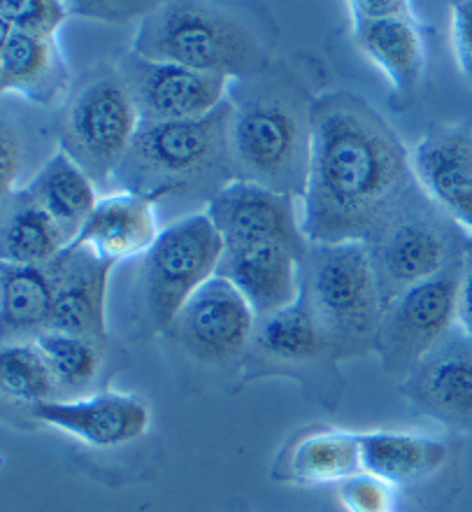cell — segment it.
I'll return each instance as SVG.
<instances>
[{
    "mask_svg": "<svg viewBox=\"0 0 472 512\" xmlns=\"http://www.w3.org/2000/svg\"><path fill=\"white\" fill-rule=\"evenodd\" d=\"M300 229L310 245L370 243L424 201L410 152L386 119L349 91L317 96Z\"/></svg>",
    "mask_w": 472,
    "mask_h": 512,
    "instance_id": "1",
    "label": "cell"
},
{
    "mask_svg": "<svg viewBox=\"0 0 472 512\" xmlns=\"http://www.w3.org/2000/svg\"><path fill=\"white\" fill-rule=\"evenodd\" d=\"M312 101L289 70L270 63L231 82V159L235 180L303 198L312 147Z\"/></svg>",
    "mask_w": 472,
    "mask_h": 512,
    "instance_id": "2",
    "label": "cell"
},
{
    "mask_svg": "<svg viewBox=\"0 0 472 512\" xmlns=\"http://www.w3.org/2000/svg\"><path fill=\"white\" fill-rule=\"evenodd\" d=\"M231 103L191 122H140L112 184L156 208L210 205L235 180L231 159Z\"/></svg>",
    "mask_w": 472,
    "mask_h": 512,
    "instance_id": "3",
    "label": "cell"
},
{
    "mask_svg": "<svg viewBox=\"0 0 472 512\" xmlns=\"http://www.w3.org/2000/svg\"><path fill=\"white\" fill-rule=\"evenodd\" d=\"M131 52L231 80L270 66L266 42L254 26L228 7L210 3L159 5L140 19Z\"/></svg>",
    "mask_w": 472,
    "mask_h": 512,
    "instance_id": "4",
    "label": "cell"
},
{
    "mask_svg": "<svg viewBox=\"0 0 472 512\" xmlns=\"http://www.w3.org/2000/svg\"><path fill=\"white\" fill-rule=\"evenodd\" d=\"M300 296L324 326L333 357L377 350L386 308L368 243L307 247L300 261Z\"/></svg>",
    "mask_w": 472,
    "mask_h": 512,
    "instance_id": "5",
    "label": "cell"
},
{
    "mask_svg": "<svg viewBox=\"0 0 472 512\" xmlns=\"http://www.w3.org/2000/svg\"><path fill=\"white\" fill-rule=\"evenodd\" d=\"M224 240L207 212L177 217L140 256L135 305L152 331H168L189 298L217 275Z\"/></svg>",
    "mask_w": 472,
    "mask_h": 512,
    "instance_id": "6",
    "label": "cell"
},
{
    "mask_svg": "<svg viewBox=\"0 0 472 512\" xmlns=\"http://www.w3.org/2000/svg\"><path fill=\"white\" fill-rule=\"evenodd\" d=\"M470 236L424 198L368 243L384 308L466 254Z\"/></svg>",
    "mask_w": 472,
    "mask_h": 512,
    "instance_id": "7",
    "label": "cell"
},
{
    "mask_svg": "<svg viewBox=\"0 0 472 512\" xmlns=\"http://www.w3.org/2000/svg\"><path fill=\"white\" fill-rule=\"evenodd\" d=\"M140 122V112L117 70L103 73L70 101L61 122L59 149L96 184H107L124 163Z\"/></svg>",
    "mask_w": 472,
    "mask_h": 512,
    "instance_id": "8",
    "label": "cell"
},
{
    "mask_svg": "<svg viewBox=\"0 0 472 512\" xmlns=\"http://www.w3.org/2000/svg\"><path fill=\"white\" fill-rule=\"evenodd\" d=\"M463 259L466 254L431 280L407 289L384 310L375 352L393 378H410L419 361L456 326Z\"/></svg>",
    "mask_w": 472,
    "mask_h": 512,
    "instance_id": "9",
    "label": "cell"
},
{
    "mask_svg": "<svg viewBox=\"0 0 472 512\" xmlns=\"http://www.w3.org/2000/svg\"><path fill=\"white\" fill-rule=\"evenodd\" d=\"M117 75L126 84L142 122H191L212 115L226 103L231 77L200 73L180 63L149 61L128 52Z\"/></svg>",
    "mask_w": 472,
    "mask_h": 512,
    "instance_id": "10",
    "label": "cell"
},
{
    "mask_svg": "<svg viewBox=\"0 0 472 512\" xmlns=\"http://www.w3.org/2000/svg\"><path fill=\"white\" fill-rule=\"evenodd\" d=\"M205 212L224 247L277 243L289 247L300 259L310 247L300 229V201L291 194L233 180L212 198Z\"/></svg>",
    "mask_w": 472,
    "mask_h": 512,
    "instance_id": "11",
    "label": "cell"
},
{
    "mask_svg": "<svg viewBox=\"0 0 472 512\" xmlns=\"http://www.w3.org/2000/svg\"><path fill=\"white\" fill-rule=\"evenodd\" d=\"M259 317L226 277L207 280L180 310L170 331L193 359L226 364L256 336Z\"/></svg>",
    "mask_w": 472,
    "mask_h": 512,
    "instance_id": "12",
    "label": "cell"
},
{
    "mask_svg": "<svg viewBox=\"0 0 472 512\" xmlns=\"http://www.w3.org/2000/svg\"><path fill=\"white\" fill-rule=\"evenodd\" d=\"M421 191L472 236V128L435 124L410 152Z\"/></svg>",
    "mask_w": 472,
    "mask_h": 512,
    "instance_id": "13",
    "label": "cell"
},
{
    "mask_svg": "<svg viewBox=\"0 0 472 512\" xmlns=\"http://www.w3.org/2000/svg\"><path fill=\"white\" fill-rule=\"evenodd\" d=\"M405 391L428 417L472 433V338L459 324L419 361Z\"/></svg>",
    "mask_w": 472,
    "mask_h": 512,
    "instance_id": "14",
    "label": "cell"
},
{
    "mask_svg": "<svg viewBox=\"0 0 472 512\" xmlns=\"http://www.w3.org/2000/svg\"><path fill=\"white\" fill-rule=\"evenodd\" d=\"M117 263L89 247L68 245L47 263L54 282V310L49 329L73 333L103 345L107 340V287Z\"/></svg>",
    "mask_w": 472,
    "mask_h": 512,
    "instance_id": "15",
    "label": "cell"
},
{
    "mask_svg": "<svg viewBox=\"0 0 472 512\" xmlns=\"http://www.w3.org/2000/svg\"><path fill=\"white\" fill-rule=\"evenodd\" d=\"M38 422L59 429L91 447H121L149 429V410L138 398L105 391L89 398H54L31 408Z\"/></svg>",
    "mask_w": 472,
    "mask_h": 512,
    "instance_id": "16",
    "label": "cell"
},
{
    "mask_svg": "<svg viewBox=\"0 0 472 512\" xmlns=\"http://www.w3.org/2000/svg\"><path fill=\"white\" fill-rule=\"evenodd\" d=\"M300 256L277 243L224 247L217 275L226 277L263 319L300 296Z\"/></svg>",
    "mask_w": 472,
    "mask_h": 512,
    "instance_id": "17",
    "label": "cell"
},
{
    "mask_svg": "<svg viewBox=\"0 0 472 512\" xmlns=\"http://www.w3.org/2000/svg\"><path fill=\"white\" fill-rule=\"evenodd\" d=\"M70 68L56 38H40L3 26L0 35V89L40 108H54L66 98Z\"/></svg>",
    "mask_w": 472,
    "mask_h": 512,
    "instance_id": "18",
    "label": "cell"
},
{
    "mask_svg": "<svg viewBox=\"0 0 472 512\" xmlns=\"http://www.w3.org/2000/svg\"><path fill=\"white\" fill-rule=\"evenodd\" d=\"M161 231L159 210L152 201L131 191H114L100 196L82 233L70 245L89 247L103 259L119 263L147 254Z\"/></svg>",
    "mask_w": 472,
    "mask_h": 512,
    "instance_id": "19",
    "label": "cell"
},
{
    "mask_svg": "<svg viewBox=\"0 0 472 512\" xmlns=\"http://www.w3.org/2000/svg\"><path fill=\"white\" fill-rule=\"evenodd\" d=\"M354 40L356 47L386 75L393 94L407 98L417 91L424 77L426 52L412 12L354 26Z\"/></svg>",
    "mask_w": 472,
    "mask_h": 512,
    "instance_id": "20",
    "label": "cell"
},
{
    "mask_svg": "<svg viewBox=\"0 0 472 512\" xmlns=\"http://www.w3.org/2000/svg\"><path fill=\"white\" fill-rule=\"evenodd\" d=\"M96 187L98 184L63 149L49 156L24 184L28 194L59 224L68 245L80 236L91 212L96 210L100 201Z\"/></svg>",
    "mask_w": 472,
    "mask_h": 512,
    "instance_id": "21",
    "label": "cell"
},
{
    "mask_svg": "<svg viewBox=\"0 0 472 512\" xmlns=\"http://www.w3.org/2000/svg\"><path fill=\"white\" fill-rule=\"evenodd\" d=\"M54 310V282L47 266L0 268V324L5 343H31L49 329Z\"/></svg>",
    "mask_w": 472,
    "mask_h": 512,
    "instance_id": "22",
    "label": "cell"
},
{
    "mask_svg": "<svg viewBox=\"0 0 472 512\" xmlns=\"http://www.w3.org/2000/svg\"><path fill=\"white\" fill-rule=\"evenodd\" d=\"M361 457L363 473L396 487L440 471L447 461V445L440 438L417 433L373 431L361 433Z\"/></svg>",
    "mask_w": 472,
    "mask_h": 512,
    "instance_id": "23",
    "label": "cell"
},
{
    "mask_svg": "<svg viewBox=\"0 0 472 512\" xmlns=\"http://www.w3.org/2000/svg\"><path fill=\"white\" fill-rule=\"evenodd\" d=\"M68 247L59 224L21 187L3 196V236L0 256L14 266H47Z\"/></svg>",
    "mask_w": 472,
    "mask_h": 512,
    "instance_id": "24",
    "label": "cell"
},
{
    "mask_svg": "<svg viewBox=\"0 0 472 512\" xmlns=\"http://www.w3.org/2000/svg\"><path fill=\"white\" fill-rule=\"evenodd\" d=\"M363 473L361 433L324 431L300 440L289 452L280 480L298 485H324L345 482Z\"/></svg>",
    "mask_w": 472,
    "mask_h": 512,
    "instance_id": "25",
    "label": "cell"
},
{
    "mask_svg": "<svg viewBox=\"0 0 472 512\" xmlns=\"http://www.w3.org/2000/svg\"><path fill=\"white\" fill-rule=\"evenodd\" d=\"M256 345L270 357L286 361H312L333 357L331 340L303 296L256 324Z\"/></svg>",
    "mask_w": 472,
    "mask_h": 512,
    "instance_id": "26",
    "label": "cell"
},
{
    "mask_svg": "<svg viewBox=\"0 0 472 512\" xmlns=\"http://www.w3.org/2000/svg\"><path fill=\"white\" fill-rule=\"evenodd\" d=\"M33 343L45 357L63 401L87 391L103 368V345L96 340L47 329Z\"/></svg>",
    "mask_w": 472,
    "mask_h": 512,
    "instance_id": "27",
    "label": "cell"
},
{
    "mask_svg": "<svg viewBox=\"0 0 472 512\" xmlns=\"http://www.w3.org/2000/svg\"><path fill=\"white\" fill-rule=\"evenodd\" d=\"M0 387L14 403L35 405L54 401L59 396L54 375L45 357L33 343H5L0 352Z\"/></svg>",
    "mask_w": 472,
    "mask_h": 512,
    "instance_id": "28",
    "label": "cell"
},
{
    "mask_svg": "<svg viewBox=\"0 0 472 512\" xmlns=\"http://www.w3.org/2000/svg\"><path fill=\"white\" fill-rule=\"evenodd\" d=\"M68 14V3H56V0H10L0 7L5 28L40 35V38H56V31L68 19Z\"/></svg>",
    "mask_w": 472,
    "mask_h": 512,
    "instance_id": "29",
    "label": "cell"
},
{
    "mask_svg": "<svg viewBox=\"0 0 472 512\" xmlns=\"http://www.w3.org/2000/svg\"><path fill=\"white\" fill-rule=\"evenodd\" d=\"M340 501L347 512H393L396 492L389 482L370 473H359L340 482Z\"/></svg>",
    "mask_w": 472,
    "mask_h": 512,
    "instance_id": "30",
    "label": "cell"
},
{
    "mask_svg": "<svg viewBox=\"0 0 472 512\" xmlns=\"http://www.w3.org/2000/svg\"><path fill=\"white\" fill-rule=\"evenodd\" d=\"M26 166L28 161L24 133L10 119H5L3 138H0V189H3V196H10L21 189L19 180Z\"/></svg>",
    "mask_w": 472,
    "mask_h": 512,
    "instance_id": "31",
    "label": "cell"
},
{
    "mask_svg": "<svg viewBox=\"0 0 472 512\" xmlns=\"http://www.w3.org/2000/svg\"><path fill=\"white\" fill-rule=\"evenodd\" d=\"M452 45L463 77L472 82V3L452 5Z\"/></svg>",
    "mask_w": 472,
    "mask_h": 512,
    "instance_id": "32",
    "label": "cell"
},
{
    "mask_svg": "<svg viewBox=\"0 0 472 512\" xmlns=\"http://www.w3.org/2000/svg\"><path fill=\"white\" fill-rule=\"evenodd\" d=\"M70 14L100 19V21H124L140 17L145 19L152 14L159 3H68Z\"/></svg>",
    "mask_w": 472,
    "mask_h": 512,
    "instance_id": "33",
    "label": "cell"
},
{
    "mask_svg": "<svg viewBox=\"0 0 472 512\" xmlns=\"http://www.w3.org/2000/svg\"><path fill=\"white\" fill-rule=\"evenodd\" d=\"M347 5L354 26L373 24V21H382L389 17H398V14L412 12V5L405 3V0H354V3Z\"/></svg>",
    "mask_w": 472,
    "mask_h": 512,
    "instance_id": "34",
    "label": "cell"
},
{
    "mask_svg": "<svg viewBox=\"0 0 472 512\" xmlns=\"http://www.w3.org/2000/svg\"><path fill=\"white\" fill-rule=\"evenodd\" d=\"M456 324L472 338V236L466 247V259H463V277L459 291V319Z\"/></svg>",
    "mask_w": 472,
    "mask_h": 512,
    "instance_id": "35",
    "label": "cell"
}]
</instances>
